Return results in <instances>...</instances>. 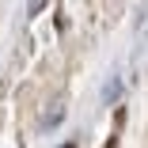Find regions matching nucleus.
<instances>
[{
    "label": "nucleus",
    "instance_id": "1",
    "mask_svg": "<svg viewBox=\"0 0 148 148\" xmlns=\"http://www.w3.org/2000/svg\"><path fill=\"white\" fill-rule=\"evenodd\" d=\"M103 148H118V137H106V144Z\"/></svg>",
    "mask_w": 148,
    "mask_h": 148
}]
</instances>
